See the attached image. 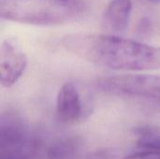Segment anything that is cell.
<instances>
[{"instance_id": "1", "label": "cell", "mask_w": 160, "mask_h": 159, "mask_svg": "<svg viewBox=\"0 0 160 159\" xmlns=\"http://www.w3.org/2000/svg\"><path fill=\"white\" fill-rule=\"evenodd\" d=\"M62 44L76 56L110 69H160V47L115 35L70 34L63 37Z\"/></svg>"}, {"instance_id": "2", "label": "cell", "mask_w": 160, "mask_h": 159, "mask_svg": "<svg viewBox=\"0 0 160 159\" xmlns=\"http://www.w3.org/2000/svg\"><path fill=\"white\" fill-rule=\"evenodd\" d=\"M84 10L81 0H0L3 20L41 26L69 22Z\"/></svg>"}, {"instance_id": "3", "label": "cell", "mask_w": 160, "mask_h": 159, "mask_svg": "<svg viewBox=\"0 0 160 159\" xmlns=\"http://www.w3.org/2000/svg\"><path fill=\"white\" fill-rule=\"evenodd\" d=\"M38 140L22 118L6 112L0 119V159H34Z\"/></svg>"}, {"instance_id": "4", "label": "cell", "mask_w": 160, "mask_h": 159, "mask_svg": "<svg viewBox=\"0 0 160 159\" xmlns=\"http://www.w3.org/2000/svg\"><path fill=\"white\" fill-rule=\"evenodd\" d=\"M95 87L102 92L160 99V75L128 74L98 79Z\"/></svg>"}, {"instance_id": "5", "label": "cell", "mask_w": 160, "mask_h": 159, "mask_svg": "<svg viewBox=\"0 0 160 159\" xmlns=\"http://www.w3.org/2000/svg\"><path fill=\"white\" fill-rule=\"evenodd\" d=\"M28 64L26 53L15 38L5 39L0 47V82L3 87L14 85Z\"/></svg>"}, {"instance_id": "6", "label": "cell", "mask_w": 160, "mask_h": 159, "mask_svg": "<svg viewBox=\"0 0 160 159\" xmlns=\"http://www.w3.org/2000/svg\"><path fill=\"white\" fill-rule=\"evenodd\" d=\"M83 115L82 97L77 85L65 82L59 89L56 98V117L64 124H75Z\"/></svg>"}, {"instance_id": "7", "label": "cell", "mask_w": 160, "mask_h": 159, "mask_svg": "<svg viewBox=\"0 0 160 159\" xmlns=\"http://www.w3.org/2000/svg\"><path fill=\"white\" fill-rule=\"evenodd\" d=\"M132 12L131 0H112L102 15V27L111 35L124 32Z\"/></svg>"}, {"instance_id": "8", "label": "cell", "mask_w": 160, "mask_h": 159, "mask_svg": "<svg viewBox=\"0 0 160 159\" xmlns=\"http://www.w3.org/2000/svg\"><path fill=\"white\" fill-rule=\"evenodd\" d=\"M83 144L77 137H68L57 140L47 150L48 159H79Z\"/></svg>"}, {"instance_id": "9", "label": "cell", "mask_w": 160, "mask_h": 159, "mask_svg": "<svg viewBox=\"0 0 160 159\" xmlns=\"http://www.w3.org/2000/svg\"><path fill=\"white\" fill-rule=\"evenodd\" d=\"M139 136L138 148L144 150L160 151V128L153 127H141L136 129Z\"/></svg>"}, {"instance_id": "10", "label": "cell", "mask_w": 160, "mask_h": 159, "mask_svg": "<svg viewBox=\"0 0 160 159\" xmlns=\"http://www.w3.org/2000/svg\"><path fill=\"white\" fill-rule=\"evenodd\" d=\"M124 159H160V151L145 150L144 152H140L128 156Z\"/></svg>"}, {"instance_id": "11", "label": "cell", "mask_w": 160, "mask_h": 159, "mask_svg": "<svg viewBox=\"0 0 160 159\" xmlns=\"http://www.w3.org/2000/svg\"><path fill=\"white\" fill-rule=\"evenodd\" d=\"M151 3H155V4H158V3H160V0H147Z\"/></svg>"}]
</instances>
